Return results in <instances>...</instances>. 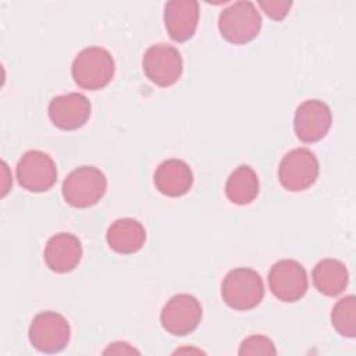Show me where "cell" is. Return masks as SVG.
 Masks as SVG:
<instances>
[{"label":"cell","mask_w":356,"mask_h":356,"mask_svg":"<svg viewBox=\"0 0 356 356\" xmlns=\"http://www.w3.org/2000/svg\"><path fill=\"white\" fill-rule=\"evenodd\" d=\"M28 337L39 352L57 353L68 345L71 328L64 316L56 312H42L33 317Z\"/></svg>","instance_id":"obj_5"},{"label":"cell","mask_w":356,"mask_h":356,"mask_svg":"<svg viewBox=\"0 0 356 356\" xmlns=\"http://www.w3.org/2000/svg\"><path fill=\"white\" fill-rule=\"evenodd\" d=\"M114 71L115 63L113 56L99 46H90L79 51L71 67L74 82L86 90L106 88L111 82Z\"/></svg>","instance_id":"obj_1"},{"label":"cell","mask_w":356,"mask_h":356,"mask_svg":"<svg viewBox=\"0 0 356 356\" xmlns=\"http://www.w3.org/2000/svg\"><path fill=\"white\" fill-rule=\"evenodd\" d=\"M239 355H263V356H274L277 353L275 346L273 341L264 335H250L246 339L242 341L239 350Z\"/></svg>","instance_id":"obj_20"},{"label":"cell","mask_w":356,"mask_h":356,"mask_svg":"<svg viewBox=\"0 0 356 356\" xmlns=\"http://www.w3.org/2000/svg\"><path fill=\"white\" fill-rule=\"evenodd\" d=\"M332 114L330 107L317 99L300 103L295 111L293 129L305 143H314L323 139L331 128Z\"/></svg>","instance_id":"obj_11"},{"label":"cell","mask_w":356,"mask_h":356,"mask_svg":"<svg viewBox=\"0 0 356 356\" xmlns=\"http://www.w3.org/2000/svg\"><path fill=\"white\" fill-rule=\"evenodd\" d=\"M106 175L93 165H82L71 171L63 182L64 200L76 209L92 207L104 196Z\"/></svg>","instance_id":"obj_2"},{"label":"cell","mask_w":356,"mask_h":356,"mask_svg":"<svg viewBox=\"0 0 356 356\" xmlns=\"http://www.w3.org/2000/svg\"><path fill=\"white\" fill-rule=\"evenodd\" d=\"M199 3L195 0H171L164 7V25L175 42L189 40L196 32Z\"/></svg>","instance_id":"obj_14"},{"label":"cell","mask_w":356,"mask_h":356,"mask_svg":"<svg viewBox=\"0 0 356 356\" xmlns=\"http://www.w3.org/2000/svg\"><path fill=\"white\" fill-rule=\"evenodd\" d=\"M268 286L278 300L296 302L305 296L309 286L306 270L296 260H280L270 268Z\"/></svg>","instance_id":"obj_9"},{"label":"cell","mask_w":356,"mask_h":356,"mask_svg":"<svg viewBox=\"0 0 356 356\" xmlns=\"http://www.w3.org/2000/svg\"><path fill=\"white\" fill-rule=\"evenodd\" d=\"M221 296L234 310H252L264 296L263 280L252 268H234L222 280Z\"/></svg>","instance_id":"obj_3"},{"label":"cell","mask_w":356,"mask_h":356,"mask_svg":"<svg viewBox=\"0 0 356 356\" xmlns=\"http://www.w3.org/2000/svg\"><path fill=\"white\" fill-rule=\"evenodd\" d=\"M261 28V17L252 1H235L220 13L218 31L232 44L253 40Z\"/></svg>","instance_id":"obj_4"},{"label":"cell","mask_w":356,"mask_h":356,"mask_svg":"<svg viewBox=\"0 0 356 356\" xmlns=\"http://www.w3.org/2000/svg\"><path fill=\"white\" fill-rule=\"evenodd\" d=\"M107 243L120 254H132L142 249L146 241L145 227L134 218L115 220L107 229Z\"/></svg>","instance_id":"obj_16"},{"label":"cell","mask_w":356,"mask_h":356,"mask_svg":"<svg viewBox=\"0 0 356 356\" xmlns=\"http://www.w3.org/2000/svg\"><path fill=\"white\" fill-rule=\"evenodd\" d=\"M142 68L153 83L167 88L179 79L182 74V57L174 46L157 43L145 51Z\"/></svg>","instance_id":"obj_7"},{"label":"cell","mask_w":356,"mask_h":356,"mask_svg":"<svg viewBox=\"0 0 356 356\" xmlns=\"http://www.w3.org/2000/svg\"><path fill=\"white\" fill-rule=\"evenodd\" d=\"M17 179L29 192H46L57 181L56 163L44 152L28 150L17 164Z\"/></svg>","instance_id":"obj_8"},{"label":"cell","mask_w":356,"mask_h":356,"mask_svg":"<svg viewBox=\"0 0 356 356\" xmlns=\"http://www.w3.org/2000/svg\"><path fill=\"white\" fill-rule=\"evenodd\" d=\"M318 170V160L314 153L306 147H298L282 157L278 167V179L286 191L300 192L316 182Z\"/></svg>","instance_id":"obj_6"},{"label":"cell","mask_w":356,"mask_h":356,"mask_svg":"<svg viewBox=\"0 0 356 356\" xmlns=\"http://www.w3.org/2000/svg\"><path fill=\"white\" fill-rule=\"evenodd\" d=\"M202 320L200 302L189 293H178L164 305L160 321L163 328L172 335H186L192 332Z\"/></svg>","instance_id":"obj_10"},{"label":"cell","mask_w":356,"mask_h":356,"mask_svg":"<svg viewBox=\"0 0 356 356\" xmlns=\"http://www.w3.org/2000/svg\"><path fill=\"white\" fill-rule=\"evenodd\" d=\"M225 195L234 204L252 203L259 195V178L253 168L249 165L236 167L227 179Z\"/></svg>","instance_id":"obj_18"},{"label":"cell","mask_w":356,"mask_h":356,"mask_svg":"<svg viewBox=\"0 0 356 356\" xmlns=\"http://www.w3.org/2000/svg\"><path fill=\"white\" fill-rule=\"evenodd\" d=\"M332 327L343 337L353 338L356 335V298L345 296L335 303L331 312Z\"/></svg>","instance_id":"obj_19"},{"label":"cell","mask_w":356,"mask_h":356,"mask_svg":"<svg viewBox=\"0 0 356 356\" xmlns=\"http://www.w3.org/2000/svg\"><path fill=\"white\" fill-rule=\"evenodd\" d=\"M193 184L191 167L178 159L163 161L154 171V185L160 193L178 197L189 192Z\"/></svg>","instance_id":"obj_15"},{"label":"cell","mask_w":356,"mask_h":356,"mask_svg":"<svg viewBox=\"0 0 356 356\" xmlns=\"http://www.w3.org/2000/svg\"><path fill=\"white\" fill-rule=\"evenodd\" d=\"M108 353L127 355V353H139V352L136 349L131 348L127 342H114L104 350V355H108Z\"/></svg>","instance_id":"obj_22"},{"label":"cell","mask_w":356,"mask_h":356,"mask_svg":"<svg viewBox=\"0 0 356 356\" xmlns=\"http://www.w3.org/2000/svg\"><path fill=\"white\" fill-rule=\"evenodd\" d=\"M90 102L81 93L60 95L49 103L51 122L64 131H74L85 125L90 117Z\"/></svg>","instance_id":"obj_12"},{"label":"cell","mask_w":356,"mask_h":356,"mask_svg":"<svg viewBox=\"0 0 356 356\" xmlns=\"http://www.w3.org/2000/svg\"><path fill=\"white\" fill-rule=\"evenodd\" d=\"M43 257L51 271L58 274L70 273L82 259L81 241L70 232L56 234L47 241Z\"/></svg>","instance_id":"obj_13"},{"label":"cell","mask_w":356,"mask_h":356,"mask_svg":"<svg viewBox=\"0 0 356 356\" xmlns=\"http://www.w3.org/2000/svg\"><path fill=\"white\" fill-rule=\"evenodd\" d=\"M313 284L325 296L339 295L348 285L349 274L345 264L337 259L320 260L313 268Z\"/></svg>","instance_id":"obj_17"},{"label":"cell","mask_w":356,"mask_h":356,"mask_svg":"<svg viewBox=\"0 0 356 356\" xmlns=\"http://www.w3.org/2000/svg\"><path fill=\"white\" fill-rule=\"evenodd\" d=\"M259 6L261 10L268 15L271 19L281 21L286 17L289 13V8L292 6V1L289 0H271V1H259Z\"/></svg>","instance_id":"obj_21"}]
</instances>
